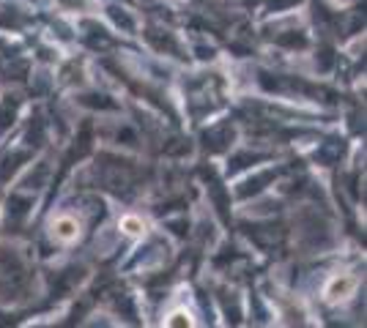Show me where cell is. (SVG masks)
<instances>
[{
	"instance_id": "cell-1",
	"label": "cell",
	"mask_w": 367,
	"mask_h": 328,
	"mask_svg": "<svg viewBox=\"0 0 367 328\" xmlns=\"http://www.w3.org/2000/svg\"><path fill=\"white\" fill-rule=\"evenodd\" d=\"M357 287V279L343 274V277H334V279L326 284V301L329 304H337V301H345Z\"/></svg>"
},
{
	"instance_id": "cell-2",
	"label": "cell",
	"mask_w": 367,
	"mask_h": 328,
	"mask_svg": "<svg viewBox=\"0 0 367 328\" xmlns=\"http://www.w3.org/2000/svg\"><path fill=\"white\" fill-rule=\"evenodd\" d=\"M52 235H55L58 241H74V238L80 235V225H77V219H72V216H58V219L52 222Z\"/></svg>"
},
{
	"instance_id": "cell-4",
	"label": "cell",
	"mask_w": 367,
	"mask_h": 328,
	"mask_svg": "<svg viewBox=\"0 0 367 328\" xmlns=\"http://www.w3.org/2000/svg\"><path fill=\"white\" fill-rule=\"evenodd\" d=\"M121 225H124V230H127V233H129V235H135V233H140V230H142V225H140V219H135V216H127V219H124Z\"/></svg>"
},
{
	"instance_id": "cell-3",
	"label": "cell",
	"mask_w": 367,
	"mask_h": 328,
	"mask_svg": "<svg viewBox=\"0 0 367 328\" xmlns=\"http://www.w3.org/2000/svg\"><path fill=\"white\" fill-rule=\"evenodd\" d=\"M168 328H195L192 323V318H189V312H184V309H176L170 318H168Z\"/></svg>"
}]
</instances>
